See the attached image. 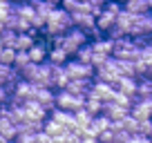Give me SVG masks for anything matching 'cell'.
Here are the masks:
<instances>
[{
    "mask_svg": "<svg viewBox=\"0 0 152 143\" xmlns=\"http://www.w3.org/2000/svg\"><path fill=\"white\" fill-rule=\"evenodd\" d=\"M67 29H72V18H69V14H67V11H63L61 7H54L52 14L47 16L45 27H43L45 36L52 40V38H56V36H63Z\"/></svg>",
    "mask_w": 152,
    "mask_h": 143,
    "instance_id": "1",
    "label": "cell"
},
{
    "mask_svg": "<svg viewBox=\"0 0 152 143\" xmlns=\"http://www.w3.org/2000/svg\"><path fill=\"white\" fill-rule=\"evenodd\" d=\"M52 45H54V47H61L67 56H72V54H76L83 45H87V36L81 31V29L72 27V29H67L63 36L52 38Z\"/></svg>",
    "mask_w": 152,
    "mask_h": 143,
    "instance_id": "2",
    "label": "cell"
},
{
    "mask_svg": "<svg viewBox=\"0 0 152 143\" xmlns=\"http://www.w3.org/2000/svg\"><path fill=\"white\" fill-rule=\"evenodd\" d=\"M63 69H65L69 81H92V78H94V67L83 65V63H78L76 58L74 61H67L65 65H63Z\"/></svg>",
    "mask_w": 152,
    "mask_h": 143,
    "instance_id": "3",
    "label": "cell"
},
{
    "mask_svg": "<svg viewBox=\"0 0 152 143\" xmlns=\"http://www.w3.org/2000/svg\"><path fill=\"white\" fill-rule=\"evenodd\" d=\"M54 98H56V110L72 112V114L78 112V110H83V103H85L83 96H72L69 92H65V90L54 92Z\"/></svg>",
    "mask_w": 152,
    "mask_h": 143,
    "instance_id": "4",
    "label": "cell"
},
{
    "mask_svg": "<svg viewBox=\"0 0 152 143\" xmlns=\"http://www.w3.org/2000/svg\"><path fill=\"white\" fill-rule=\"evenodd\" d=\"M119 78H121V74H119V69H116V58H112V56H110L103 65H99V67L94 69V81L114 85Z\"/></svg>",
    "mask_w": 152,
    "mask_h": 143,
    "instance_id": "5",
    "label": "cell"
},
{
    "mask_svg": "<svg viewBox=\"0 0 152 143\" xmlns=\"http://www.w3.org/2000/svg\"><path fill=\"white\" fill-rule=\"evenodd\" d=\"M69 18H72V27L81 29L85 36L96 27V18L90 14V11H85V9H81V11H76V14H72Z\"/></svg>",
    "mask_w": 152,
    "mask_h": 143,
    "instance_id": "6",
    "label": "cell"
},
{
    "mask_svg": "<svg viewBox=\"0 0 152 143\" xmlns=\"http://www.w3.org/2000/svg\"><path fill=\"white\" fill-rule=\"evenodd\" d=\"M114 94H116V92H114L112 85L101 83V81H92V87H90V94H87V96L101 101V103H110V101L114 98Z\"/></svg>",
    "mask_w": 152,
    "mask_h": 143,
    "instance_id": "7",
    "label": "cell"
},
{
    "mask_svg": "<svg viewBox=\"0 0 152 143\" xmlns=\"http://www.w3.org/2000/svg\"><path fill=\"white\" fill-rule=\"evenodd\" d=\"M152 98L143 101V98H137L132 103V107H130V116H132L134 121H148L152 119V105H150Z\"/></svg>",
    "mask_w": 152,
    "mask_h": 143,
    "instance_id": "8",
    "label": "cell"
},
{
    "mask_svg": "<svg viewBox=\"0 0 152 143\" xmlns=\"http://www.w3.org/2000/svg\"><path fill=\"white\" fill-rule=\"evenodd\" d=\"M112 87H114V92H119V94H123V96H128V98H132V103L137 101V78L121 76Z\"/></svg>",
    "mask_w": 152,
    "mask_h": 143,
    "instance_id": "9",
    "label": "cell"
},
{
    "mask_svg": "<svg viewBox=\"0 0 152 143\" xmlns=\"http://www.w3.org/2000/svg\"><path fill=\"white\" fill-rule=\"evenodd\" d=\"M23 112H25V121L43 123V121L47 119V112H45L36 101H27V103H23Z\"/></svg>",
    "mask_w": 152,
    "mask_h": 143,
    "instance_id": "10",
    "label": "cell"
},
{
    "mask_svg": "<svg viewBox=\"0 0 152 143\" xmlns=\"http://www.w3.org/2000/svg\"><path fill=\"white\" fill-rule=\"evenodd\" d=\"M34 101H36V103L40 105L45 112L56 110V98H54V90H47V87H36V96H34Z\"/></svg>",
    "mask_w": 152,
    "mask_h": 143,
    "instance_id": "11",
    "label": "cell"
},
{
    "mask_svg": "<svg viewBox=\"0 0 152 143\" xmlns=\"http://www.w3.org/2000/svg\"><path fill=\"white\" fill-rule=\"evenodd\" d=\"M47 52H49V47H47V43H45V40L34 43L31 49L27 52L29 63H34V65H43V63H47Z\"/></svg>",
    "mask_w": 152,
    "mask_h": 143,
    "instance_id": "12",
    "label": "cell"
},
{
    "mask_svg": "<svg viewBox=\"0 0 152 143\" xmlns=\"http://www.w3.org/2000/svg\"><path fill=\"white\" fill-rule=\"evenodd\" d=\"M116 16H119V14H114V11H110V9L103 7V11L96 16V29H99L101 34H107L110 29L116 25Z\"/></svg>",
    "mask_w": 152,
    "mask_h": 143,
    "instance_id": "13",
    "label": "cell"
},
{
    "mask_svg": "<svg viewBox=\"0 0 152 143\" xmlns=\"http://www.w3.org/2000/svg\"><path fill=\"white\" fill-rule=\"evenodd\" d=\"M20 81V74L11 65H0V87H9L14 90V85Z\"/></svg>",
    "mask_w": 152,
    "mask_h": 143,
    "instance_id": "14",
    "label": "cell"
},
{
    "mask_svg": "<svg viewBox=\"0 0 152 143\" xmlns=\"http://www.w3.org/2000/svg\"><path fill=\"white\" fill-rule=\"evenodd\" d=\"M36 43V31H20L16 34V45H14V52H29L31 45Z\"/></svg>",
    "mask_w": 152,
    "mask_h": 143,
    "instance_id": "15",
    "label": "cell"
},
{
    "mask_svg": "<svg viewBox=\"0 0 152 143\" xmlns=\"http://www.w3.org/2000/svg\"><path fill=\"white\" fill-rule=\"evenodd\" d=\"M90 47H92V52H94L96 56H105V58H110V56H112V47H114V43H112L110 38H105V36H101V38L92 40Z\"/></svg>",
    "mask_w": 152,
    "mask_h": 143,
    "instance_id": "16",
    "label": "cell"
},
{
    "mask_svg": "<svg viewBox=\"0 0 152 143\" xmlns=\"http://www.w3.org/2000/svg\"><path fill=\"white\" fill-rule=\"evenodd\" d=\"M90 87H92V81H69L65 85V92H69L72 96H83L85 98L90 94Z\"/></svg>",
    "mask_w": 152,
    "mask_h": 143,
    "instance_id": "17",
    "label": "cell"
},
{
    "mask_svg": "<svg viewBox=\"0 0 152 143\" xmlns=\"http://www.w3.org/2000/svg\"><path fill=\"white\" fill-rule=\"evenodd\" d=\"M134 20H137V16H134V14H130V11L121 9L119 16H116V27L123 29L125 34H130V29L134 27Z\"/></svg>",
    "mask_w": 152,
    "mask_h": 143,
    "instance_id": "18",
    "label": "cell"
},
{
    "mask_svg": "<svg viewBox=\"0 0 152 143\" xmlns=\"http://www.w3.org/2000/svg\"><path fill=\"white\" fill-rule=\"evenodd\" d=\"M43 132L47 134L49 139H61L63 134H67L65 130H63V128H61V125H58V123H56L54 119H49V116H47V119L43 121Z\"/></svg>",
    "mask_w": 152,
    "mask_h": 143,
    "instance_id": "19",
    "label": "cell"
},
{
    "mask_svg": "<svg viewBox=\"0 0 152 143\" xmlns=\"http://www.w3.org/2000/svg\"><path fill=\"white\" fill-rule=\"evenodd\" d=\"M123 9L130 11V14H134V16H141V14H148V11H150L145 0H125Z\"/></svg>",
    "mask_w": 152,
    "mask_h": 143,
    "instance_id": "20",
    "label": "cell"
},
{
    "mask_svg": "<svg viewBox=\"0 0 152 143\" xmlns=\"http://www.w3.org/2000/svg\"><path fill=\"white\" fill-rule=\"evenodd\" d=\"M67 58H69V56H67V54L63 52L61 47H52V49H49V52H47V63H49V65L63 67V65H65V63H67Z\"/></svg>",
    "mask_w": 152,
    "mask_h": 143,
    "instance_id": "21",
    "label": "cell"
},
{
    "mask_svg": "<svg viewBox=\"0 0 152 143\" xmlns=\"http://www.w3.org/2000/svg\"><path fill=\"white\" fill-rule=\"evenodd\" d=\"M0 136L9 139V141H16V139H18V130H16V125L11 123L9 119H0Z\"/></svg>",
    "mask_w": 152,
    "mask_h": 143,
    "instance_id": "22",
    "label": "cell"
},
{
    "mask_svg": "<svg viewBox=\"0 0 152 143\" xmlns=\"http://www.w3.org/2000/svg\"><path fill=\"white\" fill-rule=\"evenodd\" d=\"M137 98H152V78H139L137 81Z\"/></svg>",
    "mask_w": 152,
    "mask_h": 143,
    "instance_id": "23",
    "label": "cell"
},
{
    "mask_svg": "<svg viewBox=\"0 0 152 143\" xmlns=\"http://www.w3.org/2000/svg\"><path fill=\"white\" fill-rule=\"evenodd\" d=\"M83 110L87 112V114L94 119V116H99L101 112H103V103L96 98H92V96H85V103H83Z\"/></svg>",
    "mask_w": 152,
    "mask_h": 143,
    "instance_id": "24",
    "label": "cell"
},
{
    "mask_svg": "<svg viewBox=\"0 0 152 143\" xmlns=\"http://www.w3.org/2000/svg\"><path fill=\"white\" fill-rule=\"evenodd\" d=\"M0 45H2V49H14V45H16V31L2 27V31H0Z\"/></svg>",
    "mask_w": 152,
    "mask_h": 143,
    "instance_id": "25",
    "label": "cell"
},
{
    "mask_svg": "<svg viewBox=\"0 0 152 143\" xmlns=\"http://www.w3.org/2000/svg\"><path fill=\"white\" fill-rule=\"evenodd\" d=\"M105 2H107V0H83V9H85V11H90V14L96 18V16H99L101 11H103Z\"/></svg>",
    "mask_w": 152,
    "mask_h": 143,
    "instance_id": "26",
    "label": "cell"
},
{
    "mask_svg": "<svg viewBox=\"0 0 152 143\" xmlns=\"http://www.w3.org/2000/svg\"><path fill=\"white\" fill-rule=\"evenodd\" d=\"M76 56V61L78 63H83V65H92V56H94V52H92V47H90V43L87 45H83L78 52L74 54Z\"/></svg>",
    "mask_w": 152,
    "mask_h": 143,
    "instance_id": "27",
    "label": "cell"
},
{
    "mask_svg": "<svg viewBox=\"0 0 152 143\" xmlns=\"http://www.w3.org/2000/svg\"><path fill=\"white\" fill-rule=\"evenodd\" d=\"M74 121H76V125H78L81 130H87V125H90L92 116L87 114L85 110H78V112H74Z\"/></svg>",
    "mask_w": 152,
    "mask_h": 143,
    "instance_id": "28",
    "label": "cell"
},
{
    "mask_svg": "<svg viewBox=\"0 0 152 143\" xmlns=\"http://www.w3.org/2000/svg\"><path fill=\"white\" fill-rule=\"evenodd\" d=\"M29 65V56H27V52H16V58H14V69L16 72H20V69H25V67Z\"/></svg>",
    "mask_w": 152,
    "mask_h": 143,
    "instance_id": "29",
    "label": "cell"
},
{
    "mask_svg": "<svg viewBox=\"0 0 152 143\" xmlns=\"http://www.w3.org/2000/svg\"><path fill=\"white\" fill-rule=\"evenodd\" d=\"M14 58H16L14 49H2L0 52V65H14Z\"/></svg>",
    "mask_w": 152,
    "mask_h": 143,
    "instance_id": "30",
    "label": "cell"
},
{
    "mask_svg": "<svg viewBox=\"0 0 152 143\" xmlns=\"http://www.w3.org/2000/svg\"><path fill=\"white\" fill-rule=\"evenodd\" d=\"M150 132H152V119H148V121H139V130H137V134H141V136H150Z\"/></svg>",
    "mask_w": 152,
    "mask_h": 143,
    "instance_id": "31",
    "label": "cell"
},
{
    "mask_svg": "<svg viewBox=\"0 0 152 143\" xmlns=\"http://www.w3.org/2000/svg\"><path fill=\"white\" fill-rule=\"evenodd\" d=\"M11 9H14V2H2L0 5V25H5L7 16L11 14Z\"/></svg>",
    "mask_w": 152,
    "mask_h": 143,
    "instance_id": "32",
    "label": "cell"
},
{
    "mask_svg": "<svg viewBox=\"0 0 152 143\" xmlns=\"http://www.w3.org/2000/svg\"><path fill=\"white\" fill-rule=\"evenodd\" d=\"M128 143H150V139H148V136H141V134H132Z\"/></svg>",
    "mask_w": 152,
    "mask_h": 143,
    "instance_id": "33",
    "label": "cell"
},
{
    "mask_svg": "<svg viewBox=\"0 0 152 143\" xmlns=\"http://www.w3.org/2000/svg\"><path fill=\"white\" fill-rule=\"evenodd\" d=\"M45 2H49L52 7H56V5H61V0H45Z\"/></svg>",
    "mask_w": 152,
    "mask_h": 143,
    "instance_id": "34",
    "label": "cell"
},
{
    "mask_svg": "<svg viewBox=\"0 0 152 143\" xmlns=\"http://www.w3.org/2000/svg\"><path fill=\"white\" fill-rule=\"evenodd\" d=\"M0 143H14V141H9V139H2V136H0Z\"/></svg>",
    "mask_w": 152,
    "mask_h": 143,
    "instance_id": "35",
    "label": "cell"
},
{
    "mask_svg": "<svg viewBox=\"0 0 152 143\" xmlns=\"http://www.w3.org/2000/svg\"><path fill=\"white\" fill-rule=\"evenodd\" d=\"M145 2H148V9L152 11V0H145Z\"/></svg>",
    "mask_w": 152,
    "mask_h": 143,
    "instance_id": "36",
    "label": "cell"
},
{
    "mask_svg": "<svg viewBox=\"0 0 152 143\" xmlns=\"http://www.w3.org/2000/svg\"><path fill=\"white\" fill-rule=\"evenodd\" d=\"M148 139H150V143H152V132H150V136H148Z\"/></svg>",
    "mask_w": 152,
    "mask_h": 143,
    "instance_id": "37",
    "label": "cell"
},
{
    "mask_svg": "<svg viewBox=\"0 0 152 143\" xmlns=\"http://www.w3.org/2000/svg\"><path fill=\"white\" fill-rule=\"evenodd\" d=\"M9 2H20V0H9Z\"/></svg>",
    "mask_w": 152,
    "mask_h": 143,
    "instance_id": "38",
    "label": "cell"
},
{
    "mask_svg": "<svg viewBox=\"0 0 152 143\" xmlns=\"http://www.w3.org/2000/svg\"><path fill=\"white\" fill-rule=\"evenodd\" d=\"M76 2H83V0H76Z\"/></svg>",
    "mask_w": 152,
    "mask_h": 143,
    "instance_id": "39",
    "label": "cell"
},
{
    "mask_svg": "<svg viewBox=\"0 0 152 143\" xmlns=\"http://www.w3.org/2000/svg\"><path fill=\"white\" fill-rule=\"evenodd\" d=\"M14 143H20V141H14Z\"/></svg>",
    "mask_w": 152,
    "mask_h": 143,
    "instance_id": "40",
    "label": "cell"
},
{
    "mask_svg": "<svg viewBox=\"0 0 152 143\" xmlns=\"http://www.w3.org/2000/svg\"><path fill=\"white\" fill-rule=\"evenodd\" d=\"M150 105H152V101H150Z\"/></svg>",
    "mask_w": 152,
    "mask_h": 143,
    "instance_id": "41",
    "label": "cell"
}]
</instances>
